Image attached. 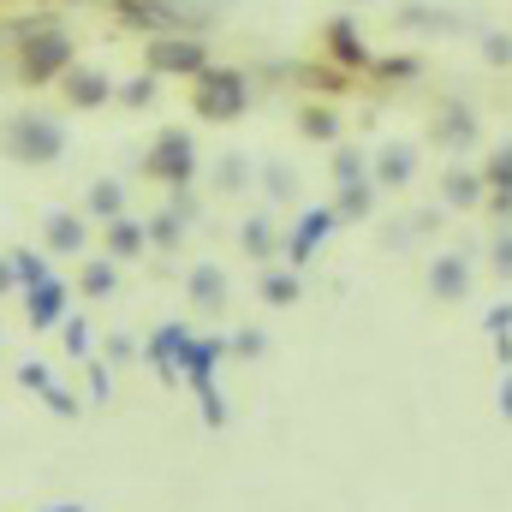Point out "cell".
Segmentation results:
<instances>
[{"instance_id":"obj_1","label":"cell","mask_w":512,"mask_h":512,"mask_svg":"<svg viewBox=\"0 0 512 512\" xmlns=\"http://www.w3.org/2000/svg\"><path fill=\"white\" fill-rule=\"evenodd\" d=\"M0 155L18 167H54L66 155V126L42 108H18L0 120Z\"/></svg>"},{"instance_id":"obj_2","label":"cell","mask_w":512,"mask_h":512,"mask_svg":"<svg viewBox=\"0 0 512 512\" xmlns=\"http://www.w3.org/2000/svg\"><path fill=\"white\" fill-rule=\"evenodd\" d=\"M72 60V36L60 24H24L18 30V78L24 84H60Z\"/></svg>"},{"instance_id":"obj_3","label":"cell","mask_w":512,"mask_h":512,"mask_svg":"<svg viewBox=\"0 0 512 512\" xmlns=\"http://www.w3.org/2000/svg\"><path fill=\"white\" fill-rule=\"evenodd\" d=\"M245 102H251V90H245V72H233V66H203L197 84H191V108L203 120H215V126L239 120Z\"/></svg>"},{"instance_id":"obj_4","label":"cell","mask_w":512,"mask_h":512,"mask_svg":"<svg viewBox=\"0 0 512 512\" xmlns=\"http://www.w3.org/2000/svg\"><path fill=\"white\" fill-rule=\"evenodd\" d=\"M143 173L161 179V185H191V179H197V143H191V131H179V126L161 131V137L149 143Z\"/></svg>"},{"instance_id":"obj_5","label":"cell","mask_w":512,"mask_h":512,"mask_svg":"<svg viewBox=\"0 0 512 512\" xmlns=\"http://www.w3.org/2000/svg\"><path fill=\"white\" fill-rule=\"evenodd\" d=\"M143 66H149V72L197 78V72L209 66V54H203V42H197V36H155V42H149V54H143Z\"/></svg>"},{"instance_id":"obj_6","label":"cell","mask_w":512,"mask_h":512,"mask_svg":"<svg viewBox=\"0 0 512 512\" xmlns=\"http://www.w3.org/2000/svg\"><path fill=\"white\" fill-rule=\"evenodd\" d=\"M60 96H66V108H102V102L114 96V84H108L102 66H66Z\"/></svg>"},{"instance_id":"obj_7","label":"cell","mask_w":512,"mask_h":512,"mask_svg":"<svg viewBox=\"0 0 512 512\" xmlns=\"http://www.w3.org/2000/svg\"><path fill=\"white\" fill-rule=\"evenodd\" d=\"M42 245L54 256H78L90 245V227H84L72 209H48V215H42Z\"/></svg>"},{"instance_id":"obj_8","label":"cell","mask_w":512,"mask_h":512,"mask_svg":"<svg viewBox=\"0 0 512 512\" xmlns=\"http://www.w3.org/2000/svg\"><path fill=\"white\" fill-rule=\"evenodd\" d=\"M24 316H30V328H54V322H66V280H42V286H30L24 292Z\"/></svg>"},{"instance_id":"obj_9","label":"cell","mask_w":512,"mask_h":512,"mask_svg":"<svg viewBox=\"0 0 512 512\" xmlns=\"http://www.w3.org/2000/svg\"><path fill=\"white\" fill-rule=\"evenodd\" d=\"M90 215H102V221H120V215H126L120 179H96V185H90Z\"/></svg>"},{"instance_id":"obj_10","label":"cell","mask_w":512,"mask_h":512,"mask_svg":"<svg viewBox=\"0 0 512 512\" xmlns=\"http://www.w3.org/2000/svg\"><path fill=\"white\" fill-rule=\"evenodd\" d=\"M143 239H149V233H143L137 221H126V215L108 221V256H137L143 251Z\"/></svg>"},{"instance_id":"obj_11","label":"cell","mask_w":512,"mask_h":512,"mask_svg":"<svg viewBox=\"0 0 512 512\" xmlns=\"http://www.w3.org/2000/svg\"><path fill=\"white\" fill-rule=\"evenodd\" d=\"M191 298H197L203 310H221V298H227V280H221L215 268H197V274H191Z\"/></svg>"},{"instance_id":"obj_12","label":"cell","mask_w":512,"mask_h":512,"mask_svg":"<svg viewBox=\"0 0 512 512\" xmlns=\"http://www.w3.org/2000/svg\"><path fill=\"white\" fill-rule=\"evenodd\" d=\"M12 274H18V286L30 292V286H42V280H48V256H42V251H12Z\"/></svg>"},{"instance_id":"obj_13","label":"cell","mask_w":512,"mask_h":512,"mask_svg":"<svg viewBox=\"0 0 512 512\" xmlns=\"http://www.w3.org/2000/svg\"><path fill=\"white\" fill-rule=\"evenodd\" d=\"M322 233H328V215H304V221H298V233H292V262L310 251V245H316Z\"/></svg>"},{"instance_id":"obj_14","label":"cell","mask_w":512,"mask_h":512,"mask_svg":"<svg viewBox=\"0 0 512 512\" xmlns=\"http://www.w3.org/2000/svg\"><path fill=\"white\" fill-rule=\"evenodd\" d=\"M84 292H90V298L114 292V262H84Z\"/></svg>"},{"instance_id":"obj_15","label":"cell","mask_w":512,"mask_h":512,"mask_svg":"<svg viewBox=\"0 0 512 512\" xmlns=\"http://www.w3.org/2000/svg\"><path fill=\"white\" fill-rule=\"evenodd\" d=\"M173 346H185V334H179V328H161L155 346H149V358H155L161 370H173Z\"/></svg>"},{"instance_id":"obj_16","label":"cell","mask_w":512,"mask_h":512,"mask_svg":"<svg viewBox=\"0 0 512 512\" xmlns=\"http://www.w3.org/2000/svg\"><path fill=\"white\" fill-rule=\"evenodd\" d=\"M328 42H334V54H346V60H364V48H358L352 24H334V30H328Z\"/></svg>"},{"instance_id":"obj_17","label":"cell","mask_w":512,"mask_h":512,"mask_svg":"<svg viewBox=\"0 0 512 512\" xmlns=\"http://www.w3.org/2000/svg\"><path fill=\"white\" fill-rule=\"evenodd\" d=\"M120 96H126V108H143V102H155V78H149V72H143V78H131Z\"/></svg>"},{"instance_id":"obj_18","label":"cell","mask_w":512,"mask_h":512,"mask_svg":"<svg viewBox=\"0 0 512 512\" xmlns=\"http://www.w3.org/2000/svg\"><path fill=\"white\" fill-rule=\"evenodd\" d=\"M66 352H72V358H90V328H84L78 316L66 322Z\"/></svg>"},{"instance_id":"obj_19","label":"cell","mask_w":512,"mask_h":512,"mask_svg":"<svg viewBox=\"0 0 512 512\" xmlns=\"http://www.w3.org/2000/svg\"><path fill=\"white\" fill-rule=\"evenodd\" d=\"M262 292H268L274 304H286V298H298V286H292L286 274H268V280H262Z\"/></svg>"},{"instance_id":"obj_20","label":"cell","mask_w":512,"mask_h":512,"mask_svg":"<svg viewBox=\"0 0 512 512\" xmlns=\"http://www.w3.org/2000/svg\"><path fill=\"white\" fill-rule=\"evenodd\" d=\"M304 131H310V137H334V114L310 108V114H304Z\"/></svg>"},{"instance_id":"obj_21","label":"cell","mask_w":512,"mask_h":512,"mask_svg":"<svg viewBox=\"0 0 512 512\" xmlns=\"http://www.w3.org/2000/svg\"><path fill=\"white\" fill-rule=\"evenodd\" d=\"M42 399H48V405H54V411H60V417H72V411H78V399H72V393H66V387H48V393H42Z\"/></svg>"},{"instance_id":"obj_22","label":"cell","mask_w":512,"mask_h":512,"mask_svg":"<svg viewBox=\"0 0 512 512\" xmlns=\"http://www.w3.org/2000/svg\"><path fill=\"white\" fill-rule=\"evenodd\" d=\"M18 382H24V387H42V393L54 387V382H48V370H42V364H24V370H18Z\"/></svg>"},{"instance_id":"obj_23","label":"cell","mask_w":512,"mask_h":512,"mask_svg":"<svg viewBox=\"0 0 512 512\" xmlns=\"http://www.w3.org/2000/svg\"><path fill=\"white\" fill-rule=\"evenodd\" d=\"M245 245H251V251H268V221H251V227H245Z\"/></svg>"},{"instance_id":"obj_24","label":"cell","mask_w":512,"mask_h":512,"mask_svg":"<svg viewBox=\"0 0 512 512\" xmlns=\"http://www.w3.org/2000/svg\"><path fill=\"white\" fill-rule=\"evenodd\" d=\"M417 60H382V78H411Z\"/></svg>"},{"instance_id":"obj_25","label":"cell","mask_w":512,"mask_h":512,"mask_svg":"<svg viewBox=\"0 0 512 512\" xmlns=\"http://www.w3.org/2000/svg\"><path fill=\"white\" fill-rule=\"evenodd\" d=\"M12 286H18V274H12V256H0V298H6Z\"/></svg>"},{"instance_id":"obj_26","label":"cell","mask_w":512,"mask_h":512,"mask_svg":"<svg viewBox=\"0 0 512 512\" xmlns=\"http://www.w3.org/2000/svg\"><path fill=\"white\" fill-rule=\"evenodd\" d=\"M382 173H387V179H405V149H393V155H387Z\"/></svg>"},{"instance_id":"obj_27","label":"cell","mask_w":512,"mask_h":512,"mask_svg":"<svg viewBox=\"0 0 512 512\" xmlns=\"http://www.w3.org/2000/svg\"><path fill=\"white\" fill-rule=\"evenodd\" d=\"M149 6H167V0H149Z\"/></svg>"}]
</instances>
